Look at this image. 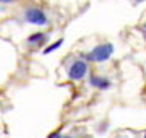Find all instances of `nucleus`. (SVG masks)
<instances>
[{"mask_svg": "<svg viewBox=\"0 0 146 138\" xmlns=\"http://www.w3.org/2000/svg\"><path fill=\"white\" fill-rule=\"evenodd\" d=\"M47 138H63V135L60 132H52V133L47 135Z\"/></svg>", "mask_w": 146, "mask_h": 138, "instance_id": "obj_7", "label": "nucleus"}, {"mask_svg": "<svg viewBox=\"0 0 146 138\" xmlns=\"http://www.w3.org/2000/svg\"><path fill=\"white\" fill-rule=\"evenodd\" d=\"M143 138H146V133H145V137H143Z\"/></svg>", "mask_w": 146, "mask_h": 138, "instance_id": "obj_12", "label": "nucleus"}, {"mask_svg": "<svg viewBox=\"0 0 146 138\" xmlns=\"http://www.w3.org/2000/svg\"><path fill=\"white\" fill-rule=\"evenodd\" d=\"M88 83L89 86H93L94 90H99V91H106L112 86V81L107 76H102V75H89Z\"/></svg>", "mask_w": 146, "mask_h": 138, "instance_id": "obj_4", "label": "nucleus"}, {"mask_svg": "<svg viewBox=\"0 0 146 138\" xmlns=\"http://www.w3.org/2000/svg\"><path fill=\"white\" fill-rule=\"evenodd\" d=\"M62 44H63V39H58V41H55L54 44H49V46L42 50V54H44V55H49L50 52H55V50L62 46Z\"/></svg>", "mask_w": 146, "mask_h": 138, "instance_id": "obj_6", "label": "nucleus"}, {"mask_svg": "<svg viewBox=\"0 0 146 138\" xmlns=\"http://www.w3.org/2000/svg\"><path fill=\"white\" fill-rule=\"evenodd\" d=\"M15 0H0V3L2 5H10V3H13Z\"/></svg>", "mask_w": 146, "mask_h": 138, "instance_id": "obj_9", "label": "nucleus"}, {"mask_svg": "<svg viewBox=\"0 0 146 138\" xmlns=\"http://www.w3.org/2000/svg\"><path fill=\"white\" fill-rule=\"evenodd\" d=\"M131 2H135V3H141V2H146V0H131Z\"/></svg>", "mask_w": 146, "mask_h": 138, "instance_id": "obj_10", "label": "nucleus"}, {"mask_svg": "<svg viewBox=\"0 0 146 138\" xmlns=\"http://www.w3.org/2000/svg\"><path fill=\"white\" fill-rule=\"evenodd\" d=\"M114 44L112 42H102L94 46L88 54H83L81 58H84L86 62H94V64H102L107 62L112 55H114Z\"/></svg>", "mask_w": 146, "mask_h": 138, "instance_id": "obj_1", "label": "nucleus"}, {"mask_svg": "<svg viewBox=\"0 0 146 138\" xmlns=\"http://www.w3.org/2000/svg\"><path fill=\"white\" fill-rule=\"evenodd\" d=\"M88 70H89L88 62H86L84 58H76V60H73L72 64H70V67H68V70H67V75H68L70 80L80 81L88 75Z\"/></svg>", "mask_w": 146, "mask_h": 138, "instance_id": "obj_3", "label": "nucleus"}, {"mask_svg": "<svg viewBox=\"0 0 146 138\" xmlns=\"http://www.w3.org/2000/svg\"><path fill=\"white\" fill-rule=\"evenodd\" d=\"M63 138H75V137H72V135H65Z\"/></svg>", "mask_w": 146, "mask_h": 138, "instance_id": "obj_11", "label": "nucleus"}, {"mask_svg": "<svg viewBox=\"0 0 146 138\" xmlns=\"http://www.w3.org/2000/svg\"><path fill=\"white\" fill-rule=\"evenodd\" d=\"M140 33L143 34V37H145V41H146V23H143L140 26Z\"/></svg>", "mask_w": 146, "mask_h": 138, "instance_id": "obj_8", "label": "nucleus"}, {"mask_svg": "<svg viewBox=\"0 0 146 138\" xmlns=\"http://www.w3.org/2000/svg\"><path fill=\"white\" fill-rule=\"evenodd\" d=\"M47 42V34L42 31H36L33 33V34H29L26 39V44L28 46H42V44Z\"/></svg>", "mask_w": 146, "mask_h": 138, "instance_id": "obj_5", "label": "nucleus"}, {"mask_svg": "<svg viewBox=\"0 0 146 138\" xmlns=\"http://www.w3.org/2000/svg\"><path fill=\"white\" fill-rule=\"evenodd\" d=\"M23 20L26 23H29V25H34V26H39V28L49 25V16H47V13L44 10H41V8H37V7H29V8H26L25 13H23Z\"/></svg>", "mask_w": 146, "mask_h": 138, "instance_id": "obj_2", "label": "nucleus"}]
</instances>
